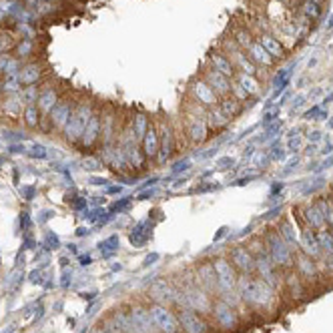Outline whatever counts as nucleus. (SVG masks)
<instances>
[{"label":"nucleus","instance_id":"obj_14","mask_svg":"<svg viewBox=\"0 0 333 333\" xmlns=\"http://www.w3.org/2000/svg\"><path fill=\"white\" fill-rule=\"evenodd\" d=\"M205 83L217 93V95H227L231 91V83L225 75H221V72H217L215 68L211 70H205Z\"/></svg>","mask_w":333,"mask_h":333},{"label":"nucleus","instance_id":"obj_39","mask_svg":"<svg viewBox=\"0 0 333 333\" xmlns=\"http://www.w3.org/2000/svg\"><path fill=\"white\" fill-rule=\"evenodd\" d=\"M283 235L287 237V241H289V243H295V241H297V237L293 235V229H291V225H289V223H285V225H283Z\"/></svg>","mask_w":333,"mask_h":333},{"label":"nucleus","instance_id":"obj_23","mask_svg":"<svg viewBox=\"0 0 333 333\" xmlns=\"http://www.w3.org/2000/svg\"><path fill=\"white\" fill-rule=\"evenodd\" d=\"M231 257H233V263H235L241 271H251V269L255 267V259L251 257V253H249L247 249H241V247L233 249Z\"/></svg>","mask_w":333,"mask_h":333},{"label":"nucleus","instance_id":"obj_31","mask_svg":"<svg viewBox=\"0 0 333 333\" xmlns=\"http://www.w3.org/2000/svg\"><path fill=\"white\" fill-rule=\"evenodd\" d=\"M317 241H319L321 251H325L329 257H333V235L327 233V231H319L317 233Z\"/></svg>","mask_w":333,"mask_h":333},{"label":"nucleus","instance_id":"obj_1","mask_svg":"<svg viewBox=\"0 0 333 333\" xmlns=\"http://www.w3.org/2000/svg\"><path fill=\"white\" fill-rule=\"evenodd\" d=\"M93 113H95V110H93L91 102H87V100H81L75 106V110H72V115H70L66 127L62 129V135H64V139L68 143H81V139L85 135V129H87Z\"/></svg>","mask_w":333,"mask_h":333},{"label":"nucleus","instance_id":"obj_5","mask_svg":"<svg viewBox=\"0 0 333 333\" xmlns=\"http://www.w3.org/2000/svg\"><path fill=\"white\" fill-rule=\"evenodd\" d=\"M215 275H217V287L221 293H229L235 289V273L231 269V265L225 261V259H217L213 263Z\"/></svg>","mask_w":333,"mask_h":333},{"label":"nucleus","instance_id":"obj_17","mask_svg":"<svg viewBox=\"0 0 333 333\" xmlns=\"http://www.w3.org/2000/svg\"><path fill=\"white\" fill-rule=\"evenodd\" d=\"M41 75H43V70H41V64L39 62H30L26 66L20 68L18 72V83L22 87H30V85H36L41 81Z\"/></svg>","mask_w":333,"mask_h":333},{"label":"nucleus","instance_id":"obj_8","mask_svg":"<svg viewBox=\"0 0 333 333\" xmlns=\"http://www.w3.org/2000/svg\"><path fill=\"white\" fill-rule=\"evenodd\" d=\"M179 327H183L185 333H207V325L205 321L189 307H185L179 311Z\"/></svg>","mask_w":333,"mask_h":333},{"label":"nucleus","instance_id":"obj_7","mask_svg":"<svg viewBox=\"0 0 333 333\" xmlns=\"http://www.w3.org/2000/svg\"><path fill=\"white\" fill-rule=\"evenodd\" d=\"M183 303H185V307H189L193 311H201V313L211 311L209 295L205 291H201L199 287H191L187 291H183Z\"/></svg>","mask_w":333,"mask_h":333},{"label":"nucleus","instance_id":"obj_28","mask_svg":"<svg viewBox=\"0 0 333 333\" xmlns=\"http://www.w3.org/2000/svg\"><path fill=\"white\" fill-rule=\"evenodd\" d=\"M259 45H261V47H263V48H265L271 56H281V54H283L281 45L273 39V36H267V34H265V36H261V39H259Z\"/></svg>","mask_w":333,"mask_h":333},{"label":"nucleus","instance_id":"obj_20","mask_svg":"<svg viewBox=\"0 0 333 333\" xmlns=\"http://www.w3.org/2000/svg\"><path fill=\"white\" fill-rule=\"evenodd\" d=\"M211 64H213V68H215L217 72H221V75H225L227 79L235 75V66H233V62H231L225 54H221V52L211 54Z\"/></svg>","mask_w":333,"mask_h":333},{"label":"nucleus","instance_id":"obj_21","mask_svg":"<svg viewBox=\"0 0 333 333\" xmlns=\"http://www.w3.org/2000/svg\"><path fill=\"white\" fill-rule=\"evenodd\" d=\"M22 106H26V104H24V100H22L20 93L6 95V100H4V104H2L4 113H6L8 117H12V119H16L18 115H22Z\"/></svg>","mask_w":333,"mask_h":333},{"label":"nucleus","instance_id":"obj_15","mask_svg":"<svg viewBox=\"0 0 333 333\" xmlns=\"http://www.w3.org/2000/svg\"><path fill=\"white\" fill-rule=\"evenodd\" d=\"M159 155H157V163L163 165L167 163V159L173 155V131L169 127H161L159 129Z\"/></svg>","mask_w":333,"mask_h":333},{"label":"nucleus","instance_id":"obj_9","mask_svg":"<svg viewBox=\"0 0 333 333\" xmlns=\"http://www.w3.org/2000/svg\"><path fill=\"white\" fill-rule=\"evenodd\" d=\"M191 95H193L195 102H199L203 106H209V108H215V104L219 102L217 93L205 83V79H199V81L191 83Z\"/></svg>","mask_w":333,"mask_h":333},{"label":"nucleus","instance_id":"obj_13","mask_svg":"<svg viewBox=\"0 0 333 333\" xmlns=\"http://www.w3.org/2000/svg\"><path fill=\"white\" fill-rule=\"evenodd\" d=\"M100 131H102V117L95 110L93 117H91V121H89V125H87V129H85V135H83V139H81L83 146L91 149V146L100 139Z\"/></svg>","mask_w":333,"mask_h":333},{"label":"nucleus","instance_id":"obj_36","mask_svg":"<svg viewBox=\"0 0 333 333\" xmlns=\"http://www.w3.org/2000/svg\"><path fill=\"white\" fill-rule=\"evenodd\" d=\"M12 48V41H10V36H4V34H0V54H6V50Z\"/></svg>","mask_w":333,"mask_h":333},{"label":"nucleus","instance_id":"obj_12","mask_svg":"<svg viewBox=\"0 0 333 333\" xmlns=\"http://www.w3.org/2000/svg\"><path fill=\"white\" fill-rule=\"evenodd\" d=\"M269 251H271V259L275 265H289L291 263V251L279 235L269 237Z\"/></svg>","mask_w":333,"mask_h":333},{"label":"nucleus","instance_id":"obj_16","mask_svg":"<svg viewBox=\"0 0 333 333\" xmlns=\"http://www.w3.org/2000/svg\"><path fill=\"white\" fill-rule=\"evenodd\" d=\"M213 313H215V319L219 321V325H221V327H225V329H231V327H235V323H237V317H235V313H233V307H231L229 303H225V301H219V303L213 307Z\"/></svg>","mask_w":333,"mask_h":333},{"label":"nucleus","instance_id":"obj_11","mask_svg":"<svg viewBox=\"0 0 333 333\" xmlns=\"http://www.w3.org/2000/svg\"><path fill=\"white\" fill-rule=\"evenodd\" d=\"M141 144H143V155L146 161H155L157 155H159V129L155 125H149V129H146L144 137L141 139Z\"/></svg>","mask_w":333,"mask_h":333},{"label":"nucleus","instance_id":"obj_29","mask_svg":"<svg viewBox=\"0 0 333 333\" xmlns=\"http://www.w3.org/2000/svg\"><path fill=\"white\" fill-rule=\"evenodd\" d=\"M305 219L311 223V227H315V229H321L323 223H325L323 213H321L319 207H309V209H305Z\"/></svg>","mask_w":333,"mask_h":333},{"label":"nucleus","instance_id":"obj_27","mask_svg":"<svg viewBox=\"0 0 333 333\" xmlns=\"http://www.w3.org/2000/svg\"><path fill=\"white\" fill-rule=\"evenodd\" d=\"M249 52H251V58L253 60H257V62H261V64H265V66H269L271 62H273V56L259 45V43H253L251 47H249Z\"/></svg>","mask_w":333,"mask_h":333},{"label":"nucleus","instance_id":"obj_32","mask_svg":"<svg viewBox=\"0 0 333 333\" xmlns=\"http://www.w3.org/2000/svg\"><path fill=\"white\" fill-rule=\"evenodd\" d=\"M39 95H41V93H39V87H34V85L22 87V93H20L24 104H36V102H39Z\"/></svg>","mask_w":333,"mask_h":333},{"label":"nucleus","instance_id":"obj_26","mask_svg":"<svg viewBox=\"0 0 333 333\" xmlns=\"http://www.w3.org/2000/svg\"><path fill=\"white\" fill-rule=\"evenodd\" d=\"M227 123H229V119L223 115V110L217 106L207 113V127H211V129H223Z\"/></svg>","mask_w":333,"mask_h":333},{"label":"nucleus","instance_id":"obj_19","mask_svg":"<svg viewBox=\"0 0 333 333\" xmlns=\"http://www.w3.org/2000/svg\"><path fill=\"white\" fill-rule=\"evenodd\" d=\"M151 295L163 305L165 301H175V295L177 291L167 283V281H157L153 287H151Z\"/></svg>","mask_w":333,"mask_h":333},{"label":"nucleus","instance_id":"obj_3","mask_svg":"<svg viewBox=\"0 0 333 333\" xmlns=\"http://www.w3.org/2000/svg\"><path fill=\"white\" fill-rule=\"evenodd\" d=\"M149 313L153 317V323H155L157 331H161V333H177L179 331V319L165 305L157 303L149 309Z\"/></svg>","mask_w":333,"mask_h":333},{"label":"nucleus","instance_id":"obj_22","mask_svg":"<svg viewBox=\"0 0 333 333\" xmlns=\"http://www.w3.org/2000/svg\"><path fill=\"white\" fill-rule=\"evenodd\" d=\"M255 267L259 269V273H261V277H263V281L269 285V287H273L275 285V273H273V263L269 261V259L265 257V255H259L257 257V261H255Z\"/></svg>","mask_w":333,"mask_h":333},{"label":"nucleus","instance_id":"obj_4","mask_svg":"<svg viewBox=\"0 0 333 333\" xmlns=\"http://www.w3.org/2000/svg\"><path fill=\"white\" fill-rule=\"evenodd\" d=\"M75 106H77L75 100H70V98L58 100L54 104V108L50 110V115H48V121H50L52 129H56V131L62 133V129L66 127V123H68V119L72 115V110H75Z\"/></svg>","mask_w":333,"mask_h":333},{"label":"nucleus","instance_id":"obj_2","mask_svg":"<svg viewBox=\"0 0 333 333\" xmlns=\"http://www.w3.org/2000/svg\"><path fill=\"white\" fill-rule=\"evenodd\" d=\"M239 295L247 301L257 307L269 305L271 301V287L263 279H239Z\"/></svg>","mask_w":333,"mask_h":333},{"label":"nucleus","instance_id":"obj_38","mask_svg":"<svg viewBox=\"0 0 333 333\" xmlns=\"http://www.w3.org/2000/svg\"><path fill=\"white\" fill-rule=\"evenodd\" d=\"M32 50V43H28V41H24L22 45H18V50L16 52H20L18 56H28V52Z\"/></svg>","mask_w":333,"mask_h":333},{"label":"nucleus","instance_id":"obj_33","mask_svg":"<svg viewBox=\"0 0 333 333\" xmlns=\"http://www.w3.org/2000/svg\"><path fill=\"white\" fill-rule=\"evenodd\" d=\"M233 56H235V60L239 62V66H241V70H243V75H251V77H253L255 66L251 64V60H249V58H245V54H243L241 50H235V52H233Z\"/></svg>","mask_w":333,"mask_h":333},{"label":"nucleus","instance_id":"obj_24","mask_svg":"<svg viewBox=\"0 0 333 333\" xmlns=\"http://www.w3.org/2000/svg\"><path fill=\"white\" fill-rule=\"evenodd\" d=\"M301 247L307 255L311 257H317L321 253V247H319V241H317V235L309 233V231H303L301 233Z\"/></svg>","mask_w":333,"mask_h":333},{"label":"nucleus","instance_id":"obj_34","mask_svg":"<svg viewBox=\"0 0 333 333\" xmlns=\"http://www.w3.org/2000/svg\"><path fill=\"white\" fill-rule=\"evenodd\" d=\"M221 110H223V115H225L227 119L235 117V115L239 113V100H235V98L223 100V102H221Z\"/></svg>","mask_w":333,"mask_h":333},{"label":"nucleus","instance_id":"obj_6","mask_svg":"<svg viewBox=\"0 0 333 333\" xmlns=\"http://www.w3.org/2000/svg\"><path fill=\"white\" fill-rule=\"evenodd\" d=\"M129 317H131L133 333H155V331H157L149 309H144V307H133V309L129 311Z\"/></svg>","mask_w":333,"mask_h":333},{"label":"nucleus","instance_id":"obj_37","mask_svg":"<svg viewBox=\"0 0 333 333\" xmlns=\"http://www.w3.org/2000/svg\"><path fill=\"white\" fill-rule=\"evenodd\" d=\"M299 267H301L307 275H311V273L315 271V267L311 265V261H309V259H305V257H301V259H299Z\"/></svg>","mask_w":333,"mask_h":333},{"label":"nucleus","instance_id":"obj_25","mask_svg":"<svg viewBox=\"0 0 333 333\" xmlns=\"http://www.w3.org/2000/svg\"><path fill=\"white\" fill-rule=\"evenodd\" d=\"M22 119H24V125L28 129H36L39 123H41V108L36 104H26L24 113H22Z\"/></svg>","mask_w":333,"mask_h":333},{"label":"nucleus","instance_id":"obj_30","mask_svg":"<svg viewBox=\"0 0 333 333\" xmlns=\"http://www.w3.org/2000/svg\"><path fill=\"white\" fill-rule=\"evenodd\" d=\"M237 85H239L247 95H257V93H259V83H257L251 75H241L239 81H237Z\"/></svg>","mask_w":333,"mask_h":333},{"label":"nucleus","instance_id":"obj_10","mask_svg":"<svg viewBox=\"0 0 333 333\" xmlns=\"http://www.w3.org/2000/svg\"><path fill=\"white\" fill-rule=\"evenodd\" d=\"M185 127H187V137L191 143H203L207 139V121L199 115H187L185 117Z\"/></svg>","mask_w":333,"mask_h":333},{"label":"nucleus","instance_id":"obj_18","mask_svg":"<svg viewBox=\"0 0 333 333\" xmlns=\"http://www.w3.org/2000/svg\"><path fill=\"white\" fill-rule=\"evenodd\" d=\"M58 102V93L56 89H43L41 95H39V102H36V106L41 108V115H50V110L54 108V104Z\"/></svg>","mask_w":333,"mask_h":333},{"label":"nucleus","instance_id":"obj_35","mask_svg":"<svg viewBox=\"0 0 333 333\" xmlns=\"http://www.w3.org/2000/svg\"><path fill=\"white\" fill-rule=\"evenodd\" d=\"M91 333H121V331H119V327H117L113 321H110V317H108L106 321H102L100 325H96Z\"/></svg>","mask_w":333,"mask_h":333}]
</instances>
